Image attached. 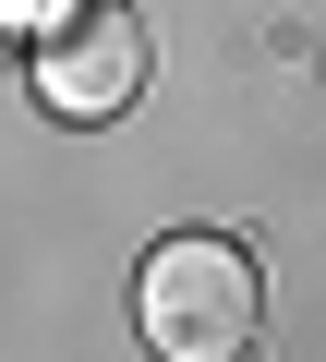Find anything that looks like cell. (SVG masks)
Wrapping results in <instances>:
<instances>
[{
  "instance_id": "obj_1",
  "label": "cell",
  "mask_w": 326,
  "mask_h": 362,
  "mask_svg": "<svg viewBox=\"0 0 326 362\" xmlns=\"http://www.w3.org/2000/svg\"><path fill=\"white\" fill-rule=\"evenodd\" d=\"M133 314H145V350L157 362H254L266 338V278L230 230H170L133 278Z\"/></svg>"
},
{
  "instance_id": "obj_2",
  "label": "cell",
  "mask_w": 326,
  "mask_h": 362,
  "mask_svg": "<svg viewBox=\"0 0 326 362\" xmlns=\"http://www.w3.org/2000/svg\"><path fill=\"white\" fill-rule=\"evenodd\" d=\"M37 97L61 121H121L145 97V25L121 13V0H97V13H61L49 49H37Z\"/></svg>"
},
{
  "instance_id": "obj_3",
  "label": "cell",
  "mask_w": 326,
  "mask_h": 362,
  "mask_svg": "<svg viewBox=\"0 0 326 362\" xmlns=\"http://www.w3.org/2000/svg\"><path fill=\"white\" fill-rule=\"evenodd\" d=\"M0 25H37V37H49V25H61V0H0Z\"/></svg>"
},
{
  "instance_id": "obj_4",
  "label": "cell",
  "mask_w": 326,
  "mask_h": 362,
  "mask_svg": "<svg viewBox=\"0 0 326 362\" xmlns=\"http://www.w3.org/2000/svg\"><path fill=\"white\" fill-rule=\"evenodd\" d=\"M0 61H13V25H0Z\"/></svg>"
}]
</instances>
